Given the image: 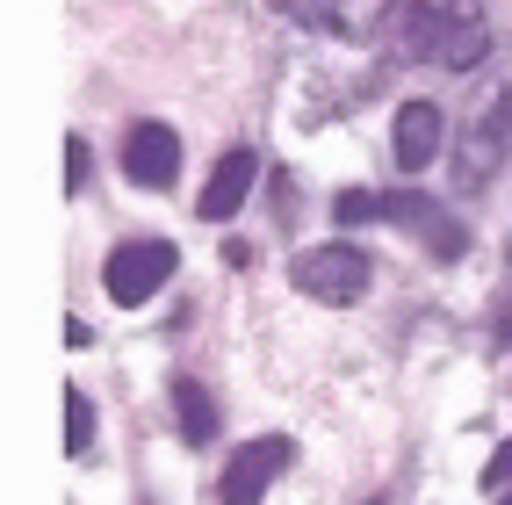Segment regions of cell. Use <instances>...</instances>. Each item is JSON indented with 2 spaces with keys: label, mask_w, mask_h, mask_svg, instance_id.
<instances>
[{
  "label": "cell",
  "mask_w": 512,
  "mask_h": 505,
  "mask_svg": "<svg viewBox=\"0 0 512 505\" xmlns=\"http://www.w3.org/2000/svg\"><path fill=\"white\" fill-rule=\"evenodd\" d=\"M65 188H87V145L65 138Z\"/></svg>",
  "instance_id": "cell-12"
},
{
  "label": "cell",
  "mask_w": 512,
  "mask_h": 505,
  "mask_svg": "<svg viewBox=\"0 0 512 505\" xmlns=\"http://www.w3.org/2000/svg\"><path fill=\"white\" fill-rule=\"evenodd\" d=\"M484 484H491V491H512V441H505V448L491 455V469H484Z\"/></svg>",
  "instance_id": "cell-13"
},
{
  "label": "cell",
  "mask_w": 512,
  "mask_h": 505,
  "mask_svg": "<svg viewBox=\"0 0 512 505\" xmlns=\"http://www.w3.org/2000/svg\"><path fill=\"white\" fill-rule=\"evenodd\" d=\"M87 448H94V397L65 390V455H87Z\"/></svg>",
  "instance_id": "cell-10"
},
{
  "label": "cell",
  "mask_w": 512,
  "mask_h": 505,
  "mask_svg": "<svg viewBox=\"0 0 512 505\" xmlns=\"http://www.w3.org/2000/svg\"><path fill=\"white\" fill-rule=\"evenodd\" d=\"M289 469V441L282 433H260V441H246L231 462H224V484H217V505H260L267 484H275Z\"/></svg>",
  "instance_id": "cell-4"
},
{
  "label": "cell",
  "mask_w": 512,
  "mask_h": 505,
  "mask_svg": "<svg viewBox=\"0 0 512 505\" xmlns=\"http://www.w3.org/2000/svg\"><path fill=\"white\" fill-rule=\"evenodd\" d=\"M289 275L311 303H361L368 296V253L361 246H311V253H296Z\"/></svg>",
  "instance_id": "cell-3"
},
{
  "label": "cell",
  "mask_w": 512,
  "mask_h": 505,
  "mask_svg": "<svg viewBox=\"0 0 512 505\" xmlns=\"http://www.w3.org/2000/svg\"><path fill=\"white\" fill-rule=\"evenodd\" d=\"M390 37L404 58L440 65V73H469L491 58V22L476 0H390Z\"/></svg>",
  "instance_id": "cell-1"
},
{
  "label": "cell",
  "mask_w": 512,
  "mask_h": 505,
  "mask_svg": "<svg viewBox=\"0 0 512 505\" xmlns=\"http://www.w3.org/2000/svg\"><path fill=\"white\" fill-rule=\"evenodd\" d=\"M332 217L339 224H383V195H368V188H347L332 202Z\"/></svg>",
  "instance_id": "cell-11"
},
{
  "label": "cell",
  "mask_w": 512,
  "mask_h": 505,
  "mask_svg": "<svg viewBox=\"0 0 512 505\" xmlns=\"http://www.w3.org/2000/svg\"><path fill=\"white\" fill-rule=\"evenodd\" d=\"M123 174L138 181V188H174L181 174V138L166 123H130V138H123Z\"/></svg>",
  "instance_id": "cell-6"
},
{
  "label": "cell",
  "mask_w": 512,
  "mask_h": 505,
  "mask_svg": "<svg viewBox=\"0 0 512 505\" xmlns=\"http://www.w3.org/2000/svg\"><path fill=\"white\" fill-rule=\"evenodd\" d=\"M505 145H512V87L491 101L484 123H469V138L455 152V188H484L498 166H505Z\"/></svg>",
  "instance_id": "cell-5"
},
{
  "label": "cell",
  "mask_w": 512,
  "mask_h": 505,
  "mask_svg": "<svg viewBox=\"0 0 512 505\" xmlns=\"http://www.w3.org/2000/svg\"><path fill=\"white\" fill-rule=\"evenodd\" d=\"M174 419H181V433H188V448H202V441H217V404H210V390L202 383H174Z\"/></svg>",
  "instance_id": "cell-9"
},
{
  "label": "cell",
  "mask_w": 512,
  "mask_h": 505,
  "mask_svg": "<svg viewBox=\"0 0 512 505\" xmlns=\"http://www.w3.org/2000/svg\"><path fill=\"white\" fill-rule=\"evenodd\" d=\"M181 253L166 239H130L109 253V267H101V289H109V303H123V311H138V303H152L166 282H174Z\"/></svg>",
  "instance_id": "cell-2"
},
{
  "label": "cell",
  "mask_w": 512,
  "mask_h": 505,
  "mask_svg": "<svg viewBox=\"0 0 512 505\" xmlns=\"http://www.w3.org/2000/svg\"><path fill=\"white\" fill-rule=\"evenodd\" d=\"M253 181H260V152H253V145H231V152L210 166V181H202V202H195V210L210 217V224H224V217L246 210Z\"/></svg>",
  "instance_id": "cell-7"
},
{
  "label": "cell",
  "mask_w": 512,
  "mask_h": 505,
  "mask_svg": "<svg viewBox=\"0 0 512 505\" xmlns=\"http://www.w3.org/2000/svg\"><path fill=\"white\" fill-rule=\"evenodd\" d=\"M498 505H512V498H498Z\"/></svg>",
  "instance_id": "cell-14"
},
{
  "label": "cell",
  "mask_w": 512,
  "mask_h": 505,
  "mask_svg": "<svg viewBox=\"0 0 512 505\" xmlns=\"http://www.w3.org/2000/svg\"><path fill=\"white\" fill-rule=\"evenodd\" d=\"M390 159L404 166V174H419V166L440 159V109L433 101H404L397 123H390Z\"/></svg>",
  "instance_id": "cell-8"
}]
</instances>
